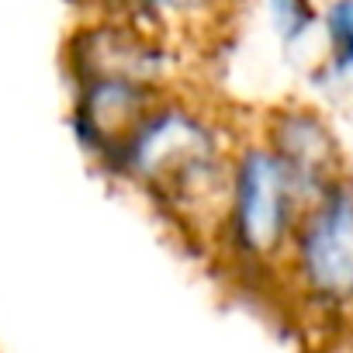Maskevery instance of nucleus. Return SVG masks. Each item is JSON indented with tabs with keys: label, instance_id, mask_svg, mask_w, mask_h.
<instances>
[{
	"label": "nucleus",
	"instance_id": "nucleus-1",
	"mask_svg": "<svg viewBox=\"0 0 353 353\" xmlns=\"http://www.w3.org/2000/svg\"><path fill=\"white\" fill-rule=\"evenodd\" d=\"M246 128L250 121L243 125L225 104L188 83L145 111L104 170L142 194L191 250L208 256Z\"/></svg>",
	"mask_w": 353,
	"mask_h": 353
},
{
	"label": "nucleus",
	"instance_id": "nucleus-2",
	"mask_svg": "<svg viewBox=\"0 0 353 353\" xmlns=\"http://www.w3.org/2000/svg\"><path fill=\"white\" fill-rule=\"evenodd\" d=\"M305 208L308 198L291 170L250 125L232 159L222 222L208 253L212 263L243 291H267L277 301L281 270Z\"/></svg>",
	"mask_w": 353,
	"mask_h": 353
},
{
	"label": "nucleus",
	"instance_id": "nucleus-3",
	"mask_svg": "<svg viewBox=\"0 0 353 353\" xmlns=\"http://www.w3.org/2000/svg\"><path fill=\"white\" fill-rule=\"evenodd\" d=\"M277 301L312 329H353V173L305 208Z\"/></svg>",
	"mask_w": 353,
	"mask_h": 353
},
{
	"label": "nucleus",
	"instance_id": "nucleus-4",
	"mask_svg": "<svg viewBox=\"0 0 353 353\" xmlns=\"http://www.w3.org/2000/svg\"><path fill=\"white\" fill-rule=\"evenodd\" d=\"M188 63L191 56L159 32L108 11L80 25L66 46L70 80H125L163 94L191 83Z\"/></svg>",
	"mask_w": 353,
	"mask_h": 353
},
{
	"label": "nucleus",
	"instance_id": "nucleus-5",
	"mask_svg": "<svg viewBox=\"0 0 353 353\" xmlns=\"http://www.w3.org/2000/svg\"><path fill=\"white\" fill-rule=\"evenodd\" d=\"M250 125L291 170L308 205L322 191H329L332 184L350 176L343 142L322 108L308 101H281V104H270L263 114H256Z\"/></svg>",
	"mask_w": 353,
	"mask_h": 353
},
{
	"label": "nucleus",
	"instance_id": "nucleus-6",
	"mask_svg": "<svg viewBox=\"0 0 353 353\" xmlns=\"http://www.w3.org/2000/svg\"><path fill=\"white\" fill-rule=\"evenodd\" d=\"M97 4L108 14H125L159 32L188 56L215 42L236 11V0H97Z\"/></svg>",
	"mask_w": 353,
	"mask_h": 353
},
{
	"label": "nucleus",
	"instance_id": "nucleus-7",
	"mask_svg": "<svg viewBox=\"0 0 353 353\" xmlns=\"http://www.w3.org/2000/svg\"><path fill=\"white\" fill-rule=\"evenodd\" d=\"M325 66L353 83V0H329L322 8Z\"/></svg>",
	"mask_w": 353,
	"mask_h": 353
},
{
	"label": "nucleus",
	"instance_id": "nucleus-8",
	"mask_svg": "<svg viewBox=\"0 0 353 353\" xmlns=\"http://www.w3.org/2000/svg\"><path fill=\"white\" fill-rule=\"evenodd\" d=\"M263 4H267L270 28L284 49L301 46L322 25V11L315 0H263Z\"/></svg>",
	"mask_w": 353,
	"mask_h": 353
}]
</instances>
